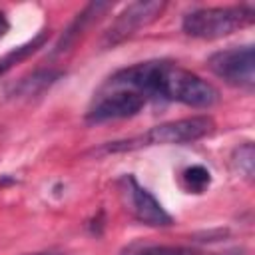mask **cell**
Listing matches in <instances>:
<instances>
[{
	"mask_svg": "<svg viewBox=\"0 0 255 255\" xmlns=\"http://www.w3.org/2000/svg\"><path fill=\"white\" fill-rule=\"evenodd\" d=\"M114 76L139 90L147 100L157 98L189 108H211L219 102V92L213 84L167 60L139 62L118 70Z\"/></svg>",
	"mask_w": 255,
	"mask_h": 255,
	"instance_id": "6da1fadb",
	"label": "cell"
},
{
	"mask_svg": "<svg viewBox=\"0 0 255 255\" xmlns=\"http://www.w3.org/2000/svg\"><path fill=\"white\" fill-rule=\"evenodd\" d=\"M215 129V122L209 116H191L181 118L173 122H165L159 126H153L145 133L133 135L124 141H114L104 147V151H131L139 147L149 145H181V143H193L197 139L207 137Z\"/></svg>",
	"mask_w": 255,
	"mask_h": 255,
	"instance_id": "7a4b0ae2",
	"label": "cell"
},
{
	"mask_svg": "<svg viewBox=\"0 0 255 255\" xmlns=\"http://www.w3.org/2000/svg\"><path fill=\"white\" fill-rule=\"evenodd\" d=\"M255 20V8L251 4L235 6H213L197 8L183 16L181 28L191 38L215 40L229 36L245 26H251Z\"/></svg>",
	"mask_w": 255,
	"mask_h": 255,
	"instance_id": "3957f363",
	"label": "cell"
},
{
	"mask_svg": "<svg viewBox=\"0 0 255 255\" xmlns=\"http://www.w3.org/2000/svg\"><path fill=\"white\" fill-rule=\"evenodd\" d=\"M149 100L135 90L133 86L122 82L116 76H110L106 84L94 94L86 120L90 124H102L110 120H124L139 114Z\"/></svg>",
	"mask_w": 255,
	"mask_h": 255,
	"instance_id": "277c9868",
	"label": "cell"
},
{
	"mask_svg": "<svg viewBox=\"0 0 255 255\" xmlns=\"http://www.w3.org/2000/svg\"><path fill=\"white\" fill-rule=\"evenodd\" d=\"M209 70L233 88L251 92L255 86V50L253 46H235L215 52L207 60Z\"/></svg>",
	"mask_w": 255,
	"mask_h": 255,
	"instance_id": "5b68a950",
	"label": "cell"
},
{
	"mask_svg": "<svg viewBox=\"0 0 255 255\" xmlns=\"http://www.w3.org/2000/svg\"><path fill=\"white\" fill-rule=\"evenodd\" d=\"M122 193L126 197L129 213L143 225L149 227H169L173 223L171 215L161 207V203L145 189L141 187L133 175H124L120 181Z\"/></svg>",
	"mask_w": 255,
	"mask_h": 255,
	"instance_id": "8992f818",
	"label": "cell"
},
{
	"mask_svg": "<svg viewBox=\"0 0 255 255\" xmlns=\"http://www.w3.org/2000/svg\"><path fill=\"white\" fill-rule=\"evenodd\" d=\"M165 10V2H131L128 4L118 18L112 22V26L108 28V32L104 34V44L106 46H116L124 40H128L129 36H133L139 28L151 24L155 18L161 16V12Z\"/></svg>",
	"mask_w": 255,
	"mask_h": 255,
	"instance_id": "52a82bcc",
	"label": "cell"
},
{
	"mask_svg": "<svg viewBox=\"0 0 255 255\" xmlns=\"http://www.w3.org/2000/svg\"><path fill=\"white\" fill-rule=\"evenodd\" d=\"M124 255H241V251L231 249L225 253H205V251L181 247V245H143V247H131Z\"/></svg>",
	"mask_w": 255,
	"mask_h": 255,
	"instance_id": "ba28073f",
	"label": "cell"
},
{
	"mask_svg": "<svg viewBox=\"0 0 255 255\" xmlns=\"http://www.w3.org/2000/svg\"><path fill=\"white\" fill-rule=\"evenodd\" d=\"M181 183L189 193H203L211 183V173L203 165H189L181 171Z\"/></svg>",
	"mask_w": 255,
	"mask_h": 255,
	"instance_id": "9c48e42d",
	"label": "cell"
},
{
	"mask_svg": "<svg viewBox=\"0 0 255 255\" xmlns=\"http://www.w3.org/2000/svg\"><path fill=\"white\" fill-rule=\"evenodd\" d=\"M235 169L245 177V179H251L253 177V145L251 141H245L243 145H239L231 157Z\"/></svg>",
	"mask_w": 255,
	"mask_h": 255,
	"instance_id": "30bf717a",
	"label": "cell"
},
{
	"mask_svg": "<svg viewBox=\"0 0 255 255\" xmlns=\"http://www.w3.org/2000/svg\"><path fill=\"white\" fill-rule=\"evenodd\" d=\"M10 30V22H8V18H6V14H2L0 12V40L6 36V32Z\"/></svg>",
	"mask_w": 255,
	"mask_h": 255,
	"instance_id": "8fae6325",
	"label": "cell"
},
{
	"mask_svg": "<svg viewBox=\"0 0 255 255\" xmlns=\"http://www.w3.org/2000/svg\"><path fill=\"white\" fill-rule=\"evenodd\" d=\"M30 255H58V253H30Z\"/></svg>",
	"mask_w": 255,
	"mask_h": 255,
	"instance_id": "7c38bea8",
	"label": "cell"
}]
</instances>
